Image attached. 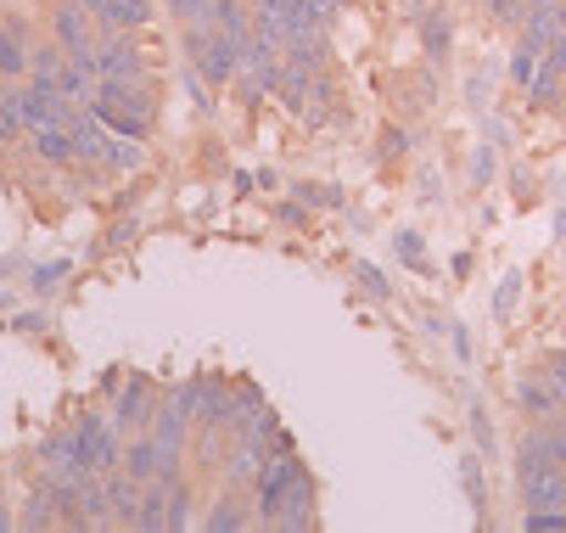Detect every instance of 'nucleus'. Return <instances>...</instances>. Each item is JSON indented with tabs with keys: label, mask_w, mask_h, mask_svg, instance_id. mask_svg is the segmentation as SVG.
Instances as JSON below:
<instances>
[{
	"label": "nucleus",
	"mask_w": 566,
	"mask_h": 533,
	"mask_svg": "<svg viewBox=\"0 0 566 533\" xmlns=\"http://www.w3.org/2000/svg\"><path fill=\"white\" fill-rule=\"evenodd\" d=\"M151 18V0H107L102 7V29H140Z\"/></svg>",
	"instance_id": "nucleus-12"
},
{
	"label": "nucleus",
	"mask_w": 566,
	"mask_h": 533,
	"mask_svg": "<svg viewBox=\"0 0 566 533\" xmlns=\"http://www.w3.org/2000/svg\"><path fill=\"white\" fill-rule=\"evenodd\" d=\"M516 292H522V281L511 275V281L500 286V297H494V310H500V315H505V310H511V303H516Z\"/></svg>",
	"instance_id": "nucleus-25"
},
{
	"label": "nucleus",
	"mask_w": 566,
	"mask_h": 533,
	"mask_svg": "<svg viewBox=\"0 0 566 533\" xmlns=\"http://www.w3.org/2000/svg\"><path fill=\"white\" fill-rule=\"evenodd\" d=\"M73 449H78V467H85V472H118V461H124L118 432L102 416H85L73 427Z\"/></svg>",
	"instance_id": "nucleus-3"
},
{
	"label": "nucleus",
	"mask_w": 566,
	"mask_h": 533,
	"mask_svg": "<svg viewBox=\"0 0 566 533\" xmlns=\"http://www.w3.org/2000/svg\"><path fill=\"white\" fill-rule=\"evenodd\" d=\"M303 7H308L319 23H332V18H337V7H348V0H303Z\"/></svg>",
	"instance_id": "nucleus-24"
},
{
	"label": "nucleus",
	"mask_w": 566,
	"mask_h": 533,
	"mask_svg": "<svg viewBox=\"0 0 566 533\" xmlns=\"http://www.w3.org/2000/svg\"><path fill=\"white\" fill-rule=\"evenodd\" d=\"M538 62H544V51H538V45H527V40H522V45L511 51V80H516L522 91H527V80L538 73Z\"/></svg>",
	"instance_id": "nucleus-18"
},
{
	"label": "nucleus",
	"mask_w": 566,
	"mask_h": 533,
	"mask_svg": "<svg viewBox=\"0 0 566 533\" xmlns=\"http://www.w3.org/2000/svg\"><path fill=\"white\" fill-rule=\"evenodd\" d=\"M403 146H410V135H403V129H392V135H387V158H398Z\"/></svg>",
	"instance_id": "nucleus-28"
},
{
	"label": "nucleus",
	"mask_w": 566,
	"mask_h": 533,
	"mask_svg": "<svg viewBox=\"0 0 566 533\" xmlns=\"http://www.w3.org/2000/svg\"><path fill=\"white\" fill-rule=\"evenodd\" d=\"M186 410L180 405H169V410H157V427H151V438L157 443H169V449H186Z\"/></svg>",
	"instance_id": "nucleus-13"
},
{
	"label": "nucleus",
	"mask_w": 566,
	"mask_h": 533,
	"mask_svg": "<svg viewBox=\"0 0 566 533\" xmlns=\"http://www.w3.org/2000/svg\"><path fill=\"white\" fill-rule=\"evenodd\" d=\"M0 527H12V511H7V500H0Z\"/></svg>",
	"instance_id": "nucleus-31"
},
{
	"label": "nucleus",
	"mask_w": 566,
	"mask_h": 533,
	"mask_svg": "<svg viewBox=\"0 0 566 533\" xmlns=\"http://www.w3.org/2000/svg\"><path fill=\"white\" fill-rule=\"evenodd\" d=\"M34 151L45 164H78V151H73V124L56 118V124H34Z\"/></svg>",
	"instance_id": "nucleus-8"
},
{
	"label": "nucleus",
	"mask_w": 566,
	"mask_h": 533,
	"mask_svg": "<svg viewBox=\"0 0 566 533\" xmlns=\"http://www.w3.org/2000/svg\"><path fill=\"white\" fill-rule=\"evenodd\" d=\"M208 7H213V0H169V12H180L191 23H208Z\"/></svg>",
	"instance_id": "nucleus-23"
},
{
	"label": "nucleus",
	"mask_w": 566,
	"mask_h": 533,
	"mask_svg": "<svg viewBox=\"0 0 566 533\" xmlns=\"http://www.w3.org/2000/svg\"><path fill=\"white\" fill-rule=\"evenodd\" d=\"M29 67H34V80H51V85H56V73H62V51H56V45H34Z\"/></svg>",
	"instance_id": "nucleus-20"
},
{
	"label": "nucleus",
	"mask_w": 566,
	"mask_h": 533,
	"mask_svg": "<svg viewBox=\"0 0 566 533\" xmlns=\"http://www.w3.org/2000/svg\"><path fill=\"white\" fill-rule=\"evenodd\" d=\"M96 67H102V80H146V62L129 29H107V40H96Z\"/></svg>",
	"instance_id": "nucleus-4"
},
{
	"label": "nucleus",
	"mask_w": 566,
	"mask_h": 533,
	"mask_svg": "<svg viewBox=\"0 0 566 533\" xmlns=\"http://www.w3.org/2000/svg\"><path fill=\"white\" fill-rule=\"evenodd\" d=\"M208 23H213L219 34H230L235 45L253 40V18L241 12V0H213V7H208Z\"/></svg>",
	"instance_id": "nucleus-11"
},
{
	"label": "nucleus",
	"mask_w": 566,
	"mask_h": 533,
	"mask_svg": "<svg viewBox=\"0 0 566 533\" xmlns=\"http://www.w3.org/2000/svg\"><path fill=\"white\" fill-rule=\"evenodd\" d=\"M253 45L281 56L286 51V12H281V0H253Z\"/></svg>",
	"instance_id": "nucleus-7"
},
{
	"label": "nucleus",
	"mask_w": 566,
	"mask_h": 533,
	"mask_svg": "<svg viewBox=\"0 0 566 533\" xmlns=\"http://www.w3.org/2000/svg\"><path fill=\"white\" fill-rule=\"evenodd\" d=\"M516 399H522V410H527L533 421H549V416L566 405V388L555 383V376H527V383L516 388Z\"/></svg>",
	"instance_id": "nucleus-6"
},
{
	"label": "nucleus",
	"mask_w": 566,
	"mask_h": 533,
	"mask_svg": "<svg viewBox=\"0 0 566 533\" xmlns=\"http://www.w3.org/2000/svg\"><path fill=\"white\" fill-rule=\"evenodd\" d=\"M560 80H566V73H560V67H549V62H538V73H533V80H527V96H533L538 107H549V102H560Z\"/></svg>",
	"instance_id": "nucleus-14"
},
{
	"label": "nucleus",
	"mask_w": 566,
	"mask_h": 533,
	"mask_svg": "<svg viewBox=\"0 0 566 533\" xmlns=\"http://www.w3.org/2000/svg\"><path fill=\"white\" fill-rule=\"evenodd\" d=\"M253 516H248V505H241V500H219L213 511H208V527L213 533H235V527H248Z\"/></svg>",
	"instance_id": "nucleus-16"
},
{
	"label": "nucleus",
	"mask_w": 566,
	"mask_h": 533,
	"mask_svg": "<svg viewBox=\"0 0 566 533\" xmlns=\"http://www.w3.org/2000/svg\"><path fill=\"white\" fill-rule=\"evenodd\" d=\"M169 527H191V489L169 483Z\"/></svg>",
	"instance_id": "nucleus-21"
},
{
	"label": "nucleus",
	"mask_w": 566,
	"mask_h": 533,
	"mask_svg": "<svg viewBox=\"0 0 566 533\" xmlns=\"http://www.w3.org/2000/svg\"><path fill=\"white\" fill-rule=\"evenodd\" d=\"M91 113H96L107 129H118V135L135 140V135H146L157 102H151V85H146V80H96Z\"/></svg>",
	"instance_id": "nucleus-1"
},
{
	"label": "nucleus",
	"mask_w": 566,
	"mask_h": 533,
	"mask_svg": "<svg viewBox=\"0 0 566 533\" xmlns=\"http://www.w3.org/2000/svg\"><path fill=\"white\" fill-rule=\"evenodd\" d=\"M96 12H85V7H73V0H62L56 7V40H62V51H85V45H96Z\"/></svg>",
	"instance_id": "nucleus-5"
},
{
	"label": "nucleus",
	"mask_w": 566,
	"mask_h": 533,
	"mask_svg": "<svg viewBox=\"0 0 566 533\" xmlns=\"http://www.w3.org/2000/svg\"><path fill=\"white\" fill-rule=\"evenodd\" d=\"M146 405H151V388H146V383H129L124 399H118V421H124V427H140V421H146Z\"/></svg>",
	"instance_id": "nucleus-15"
},
{
	"label": "nucleus",
	"mask_w": 566,
	"mask_h": 533,
	"mask_svg": "<svg viewBox=\"0 0 566 533\" xmlns=\"http://www.w3.org/2000/svg\"><path fill=\"white\" fill-rule=\"evenodd\" d=\"M135 511H140V478H129V472H107V516L135 527Z\"/></svg>",
	"instance_id": "nucleus-10"
},
{
	"label": "nucleus",
	"mask_w": 566,
	"mask_h": 533,
	"mask_svg": "<svg viewBox=\"0 0 566 533\" xmlns=\"http://www.w3.org/2000/svg\"><path fill=\"white\" fill-rule=\"evenodd\" d=\"M549 376H555V383L566 388V354H555V359H549Z\"/></svg>",
	"instance_id": "nucleus-29"
},
{
	"label": "nucleus",
	"mask_w": 566,
	"mask_h": 533,
	"mask_svg": "<svg viewBox=\"0 0 566 533\" xmlns=\"http://www.w3.org/2000/svg\"><path fill=\"white\" fill-rule=\"evenodd\" d=\"M29 56H34V45L23 40V23L7 18V23H0V73H7V80H23Z\"/></svg>",
	"instance_id": "nucleus-9"
},
{
	"label": "nucleus",
	"mask_w": 566,
	"mask_h": 533,
	"mask_svg": "<svg viewBox=\"0 0 566 533\" xmlns=\"http://www.w3.org/2000/svg\"><path fill=\"white\" fill-rule=\"evenodd\" d=\"M421 34H427V51H432V56H443V51H449V40H454L449 12H438V7H432V12L421 18Z\"/></svg>",
	"instance_id": "nucleus-17"
},
{
	"label": "nucleus",
	"mask_w": 566,
	"mask_h": 533,
	"mask_svg": "<svg viewBox=\"0 0 566 533\" xmlns=\"http://www.w3.org/2000/svg\"><path fill=\"white\" fill-rule=\"evenodd\" d=\"M73 7H85V12H96V18H102V7H107V0H73Z\"/></svg>",
	"instance_id": "nucleus-30"
},
{
	"label": "nucleus",
	"mask_w": 566,
	"mask_h": 533,
	"mask_svg": "<svg viewBox=\"0 0 566 533\" xmlns=\"http://www.w3.org/2000/svg\"><path fill=\"white\" fill-rule=\"evenodd\" d=\"M186 51H191V62H197V73H202L208 85H230V80H235V62H241V51H248V45H235V40L219 34L213 23H191Z\"/></svg>",
	"instance_id": "nucleus-2"
},
{
	"label": "nucleus",
	"mask_w": 566,
	"mask_h": 533,
	"mask_svg": "<svg viewBox=\"0 0 566 533\" xmlns=\"http://www.w3.org/2000/svg\"><path fill=\"white\" fill-rule=\"evenodd\" d=\"M465 489H471V500L482 505V478H476V454H465Z\"/></svg>",
	"instance_id": "nucleus-26"
},
{
	"label": "nucleus",
	"mask_w": 566,
	"mask_h": 533,
	"mask_svg": "<svg viewBox=\"0 0 566 533\" xmlns=\"http://www.w3.org/2000/svg\"><path fill=\"white\" fill-rule=\"evenodd\" d=\"M533 438L544 443V454H549L555 467H566V421H549V427H538Z\"/></svg>",
	"instance_id": "nucleus-19"
},
{
	"label": "nucleus",
	"mask_w": 566,
	"mask_h": 533,
	"mask_svg": "<svg viewBox=\"0 0 566 533\" xmlns=\"http://www.w3.org/2000/svg\"><path fill=\"white\" fill-rule=\"evenodd\" d=\"M489 7H494L500 23H516V29H522V18L533 12V0H489Z\"/></svg>",
	"instance_id": "nucleus-22"
},
{
	"label": "nucleus",
	"mask_w": 566,
	"mask_h": 533,
	"mask_svg": "<svg viewBox=\"0 0 566 533\" xmlns=\"http://www.w3.org/2000/svg\"><path fill=\"white\" fill-rule=\"evenodd\" d=\"M303 191V202H337V191H326V186H297Z\"/></svg>",
	"instance_id": "nucleus-27"
}]
</instances>
